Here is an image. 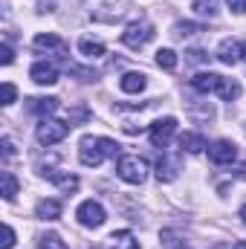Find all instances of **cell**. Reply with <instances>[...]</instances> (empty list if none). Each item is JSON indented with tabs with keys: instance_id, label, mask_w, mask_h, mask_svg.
Masks as SVG:
<instances>
[{
	"instance_id": "6da1fadb",
	"label": "cell",
	"mask_w": 246,
	"mask_h": 249,
	"mask_svg": "<svg viewBox=\"0 0 246 249\" xmlns=\"http://www.w3.org/2000/svg\"><path fill=\"white\" fill-rule=\"evenodd\" d=\"M116 174L122 177L124 183L139 186V183H145V177H148V162H145L142 157L124 154V157H119V162H116Z\"/></svg>"
},
{
	"instance_id": "7a4b0ae2",
	"label": "cell",
	"mask_w": 246,
	"mask_h": 249,
	"mask_svg": "<svg viewBox=\"0 0 246 249\" xmlns=\"http://www.w3.org/2000/svg\"><path fill=\"white\" fill-rule=\"evenodd\" d=\"M151 38H154V26H151L148 20H136V23H130V26L122 32V44L124 47H130V50L145 47Z\"/></svg>"
},
{
	"instance_id": "3957f363",
	"label": "cell",
	"mask_w": 246,
	"mask_h": 249,
	"mask_svg": "<svg viewBox=\"0 0 246 249\" xmlns=\"http://www.w3.org/2000/svg\"><path fill=\"white\" fill-rule=\"evenodd\" d=\"M105 157H107V154H105V148H102V136H84V139H81V145H78V160H81L84 165L96 168V165H102Z\"/></svg>"
},
{
	"instance_id": "277c9868",
	"label": "cell",
	"mask_w": 246,
	"mask_h": 249,
	"mask_svg": "<svg viewBox=\"0 0 246 249\" xmlns=\"http://www.w3.org/2000/svg\"><path fill=\"white\" fill-rule=\"evenodd\" d=\"M67 133H70V124L55 122V119H41L38 130H35V136H38L41 145H55V142L67 139Z\"/></svg>"
},
{
	"instance_id": "5b68a950",
	"label": "cell",
	"mask_w": 246,
	"mask_h": 249,
	"mask_svg": "<svg viewBox=\"0 0 246 249\" xmlns=\"http://www.w3.org/2000/svg\"><path fill=\"white\" fill-rule=\"evenodd\" d=\"M75 217H78V223L81 226H102L105 223V209H102V203H96V200H84L81 206H78V212H75Z\"/></svg>"
},
{
	"instance_id": "8992f818",
	"label": "cell",
	"mask_w": 246,
	"mask_h": 249,
	"mask_svg": "<svg viewBox=\"0 0 246 249\" xmlns=\"http://www.w3.org/2000/svg\"><path fill=\"white\" fill-rule=\"evenodd\" d=\"M174 133H177V119H174V116L157 119V122L151 124V142H154L157 148H165V145L171 142Z\"/></svg>"
},
{
	"instance_id": "52a82bcc",
	"label": "cell",
	"mask_w": 246,
	"mask_h": 249,
	"mask_svg": "<svg viewBox=\"0 0 246 249\" xmlns=\"http://www.w3.org/2000/svg\"><path fill=\"white\" fill-rule=\"evenodd\" d=\"M235 157H238V148H235L232 142H226V139L209 145V160H211L214 165H229V162H235Z\"/></svg>"
},
{
	"instance_id": "ba28073f",
	"label": "cell",
	"mask_w": 246,
	"mask_h": 249,
	"mask_svg": "<svg viewBox=\"0 0 246 249\" xmlns=\"http://www.w3.org/2000/svg\"><path fill=\"white\" fill-rule=\"evenodd\" d=\"M29 75H32L35 84H44V87H47V84H55V81H58V67L50 64V61H38V64H32Z\"/></svg>"
},
{
	"instance_id": "9c48e42d",
	"label": "cell",
	"mask_w": 246,
	"mask_h": 249,
	"mask_svg": "<svg viewBox=\"0 0 246 249\" xmlns=\"http://www.w3.org/2000/svg\"><path fill=\"white\" fill-rule=\"evenodd\" d=\"M220 78H223V75H217V72H200V75L191 78V87L200 90V93H217Z\"/></svg>"
},
{
	"instance_id": "30bf717a",
	"label": "cell",
	"mask_w": 246,
	"mask_h": 249,
	"mask_svg": "<svg viewBox=\"0 0 246 249\" xmlns=\"http://www.w3.org/2000/svg\"><path fill=\"white\" fill-rule=\"evenodd\" d=\"M177 171H180V162L171 160V157H162L159 165H157V177H159V183H171V180H177Z\"/></svg>"
},
{
	"instance_id": "8fae6325",
	"label": "cell",
	"mask_w": 246,
	"mask_h": 249,
	"mask_svg": "<svg viewBox=\"0 0 246 249\" xmlns=\"http://www.w3.org/2000/svg\"><path fill=\"white\" fill-rule=\"evenodd\" d=\"M217 58H220L223 64H229V67H232V64L241 58V47H238L232 38H226V41H220V47H217Z\"/></svg>"
},
{
	"instance_id": "7c38bea8",
	"label": "cell",
	"mask_w": 246,
	"mask_h": 249,
	"mask_svg": "<svg viewBox=\"0 0 246 249\" xmlns=\"http://www.w3.org/2000/svg\"><path fill=\"white\" fill-rule=\"evenodd\" d=\"M35 214H38L41 220H58V217H61V203H58V200H41V203L35 206Z\"/></svg>"
},
{
	"instance_id": "4fadbf2b",
	"label": "cell",
	"mask_w": 246,
	"mask_h": 249,
	"mask_svg": "<svg viewBox=\"0 0 246 249\" xmlns=\"http://www.w3.org/2000/svg\"><path fill=\"white\" fill-rule=\"evenodd\" d=\"M145 75L142 72H124L122 75V81H119V87H122L124 93H142L145 90Z\"/></svg>"
},
{
	"instance_id": "5bb4252c",
	"label": "cell",
	"mask_w": 246,
	"mask_h": 249,
	"mask_svg": "<svg viewBox=\"0 0 246 249\" xmlns=\"http://www.w3.org/2000/svg\"><path fill=\"white\" fill-rule=\"evenodd\" d=\"M180 148H183V151H191V154H200V151L209 148V145H206V136H203V133H183V136H180Z\"/></svg>"
},
{
	"instance_id": "9a60e30c",
	"label": "cell",
	"mask_w": 246,
	"mask_h": 249,
	"mask_svg": "<svg viewBox=\"0 0 246 249\" xmlns=\"http://www.w3.org/2000/svg\"><path fill=\"white\" fill-rule=\"evenodd\" d=\"M110 249H139V244H136L133 232L122 229V232H113L110 235Z\"/></svg>"
},
{
	"instance_id": "2e32d148",
	"label": "cell",
	"mask_w": 246,
	"mask_h": 249,
	"mask_svg": "<svg viewBox=\"0 0 246 249\" xmlns=\"http://www.w3.org/2000/svg\"><path fill=\"white\" fill-rule=\"evenodd\" d=\"M29 110L38 116H50L58 110V99H29Z\"/></svg>"
},
{
	"instance_id": "e0dca14e",
	"label": "cell",
	"mask_w": 246,
	"mask_h": 249,
	"mask_svg": "<svg viewBox=\"0 0 246 249\" xmlns=\"http://www.w3.org/2000/svg\"><path fill=\"white\" fill-rule=\"evenodd\" d=\"M35 50H58V53H64L67 44H64L58 35L47 32V35H38V38H35Z\"/></svg>"
},
{
	"instance_id": "ac0fdd59",
	"label": "cell",
	"mask_w": 246,
	"mask_h": 249,
	"mask_svg": "<svg viewBox=\"0 0 246 249\" xmlns=\"http://www.w3.org/2000/svg\"><path fill=\"white\" fill-rule=\"evenodd\" d=\"M44 174H47V177H50V180H53V183H55L58 188H64V191H75V188H78V180H75V177L58 174V171H53V168H47Z\"/></svg>"
},
{
	"instance_id": "d6986e66",
	"label": "cell",
	"mask_w": 246,
	"mask_h": 249,
	"mask_svg": "<svg viewBox=\"0 0 246 249\" xmlns=\"http://www.w3.org/2000/svg\"><path fill=\"white\" fill-rule=\"evenodd\" d=\"M78 50H81V55H87V58H102V55H105V44L90 41V38H81V41H78Z\"/></svg>"
},
{
	"instance_id": "ffe728a7",
	"label": "cell",
	"mask_w": 246,
	"mask_h": 249,
	"mask_svg": "<svg viewBox=\"0 0 246 249\" xmlns=\"http://www.w3.org/2000/svg\"><path fill=\"white\" fill-rule=\"evenodd\" d=\"M217 96H220V99H226V102H232V99H238V96H241V84H238V81H232V78H220Z\"/></svg>"
},
{
	"instance_id": "44dd1931",
	"label": "cell",
	"mask_w": 246,
	"mask_h": 249,
	"mask_svg": "<svg viewBox=\"0 0 246 249\" xmlns=\"http://www.w3.org/2000/svg\"><path fill=\"white\" fill-rule=\"evenodd\" d=\"M191 9H194L197 15H203V18H214V15H217V0H194Z\"/></svg>"
},
{
	"instance_id": "7402d4cb",
	"label": "cell",
	"mask_w": 246,
	"mask_h": 249,
	"mask_svg": "<svg viewBox=\"0 0 246 249\" xmlns=\"http://www.w3.org/2000/svg\"><path fill=\"white\" fill-rule=\"evenodd\" d=\"M0 177H3V197H6V200H15V194H18V180H15V174H12V171H3Z\"/></svg>"
},
{
	"instance_id": "603a6c76",
	"label": "cell",
	"mask_w": 246,
	"mask_h": 249,
	"mask_svg": "<svg viewBox=\"0 0 246 249\" xmlns=\"http://www.w3.org/2000/svg\"><path fill=\"white\" fill-rule=\"evenodd\" d=\"M157 64L162 70H177V53L174 50H159L157 53Z\"/></svg>"
},
{
	"instance_id": "cb8c5ba5",
	"label": "cell",
	"mask_w": 246,
	"mask_h": 249,
	"mask_svg": "<svg viewBox=\"0 0 246 249\" xmlns=\"http://www.w3.org/2000/svg\"><path fill=\"white\" fill-rule=\"evenodd\" d=\"M38 249H67V244H64L58 235H44L41 244H38Z\"/></svg>"
},
{
	"instance_id": "d4e9b609",
	"label": "cell",
	"mask_w": 246,
	"mask_h": 249,
	"mask_svg": "<svg viewBox=\"0 0 246 249\" xmlns=\"http://www.w3.org/2000/svg\"><path fill=\"white\" fill-rule=\"evenodd\" d=\"M194 32H200V26H194V23H177V26H174V35H177V38L194 35Z\"/></svg>"
},
{
	"instance_id": "484cf974",
	"label": "cell",
	"mask_w": 246,
	"mask_h": 249,
	"mask_svg": "<svg viewBox=\"0 0 246 249\" xmlns=\"http://www.w3.org/2000/svg\"><path fill=\"white\" fill-rule=\"evenodd\" d=\"M0 247L3 249L15 247V229H12V226H3V241H0Z\"/></svg>"
},
{
	"instance_id": "4316f807",
	"label": "cell",
	"mask_w": 246,
	"mask_h": 249,
	"mask_svg": "<svg viewBox=\"0 0 246 249\" xmlns=\"http://www.w3.org/2000/svg\"><path fill=\"white\" fill-rule=\"evenodd\" d=\"M15 96H18L15 84H12V81H6V84H3V105H12V102H15Z\"/></svg>"
},
{
	"instance_id": "83f0119b",
	"label": "cell",
	"mask_w": 246,
	"mask_h": 249,
	"mask_svg": "<svg viewBox=\"0 0 246 249\" xmlns=\"http://www.w3.org/2000/svg\"><path fill=\"white\" fill-rule=\"evenodd\" d=\"M0 61H3V64L15 61V53H12V47H9V44H3V47H0Z\"/></svg>"
},
{
	"instance_id": "f1b7e54d",
	"label": "cell",
	"mask_w": 246,
	"mask_h": 249,
	"mask_svg": "<svg viewBox=\"0 0 246 249\" xmlns=\"http://www.w3.org/2000/svg\"><path fill=\"white\" fill-rule=\"evenodd\" d=\"M188 61L191 64H203V61H209V55H206L203 50H191V53H188Z\"/></svg>"
},
{
	"instance_id": "f546056e",
	"label": "cell",
	"mask_w": 246,
	"mask_h": 249,
	"mask_svg": "<svg viewBox=\"0 0 246 249\" xmlns=\"http://www.w3.org/2000/svg\"><path fill=\"white\" fill-rule=\"evenodd\" d=\"M226 3H229L235 12H244V9H246V0H226Z\"/></svg>"
},
{
	"instance_id": "4dcf8cb0",
	"label": "cell",
	"mask_w": 246,
	"mask_h": 249,
	"mask_svg": "<svg viewBox=\"0 0 246 249\" xmlns=\"http://www.w3.org/2000/svg\"><path fill=\"white\" fill-rule=\"evenodd\" d=\"M3 154H6V157H12V154H15V148H12V139H9V136L3 139Z\"/></svg>"
},
{
	"instance_id": "1f68e13d",
	"label": "cell",
	"mask_w": 246,
	"mask_h": 249,
	"mask_svg": "<svg viewBox=\"0 0 246 249\" xmlns=\"http://www.w3.org/2000/svg\"><path fill=\"white\" fill-rule=\"evenodd\" d=\"M235 249H246V241H238V244H235Z\"/></svg>"
},
{
	"instance_id": "d6a6232c",
	"label": "cell",
	"mask_w": 246,
	"mask_h": 249,
	"mask_svg": "<svg viewBox=\"0 0 246 249\" xmlns=\"http://www.w3.org/2000/svg\"><path fill=\"white\" fill-rule=\"evenodd\" d=\"M241 58H244V61H246V44H244V47H241Z\"/></svg>"
},
{
	"instance_id": "836d02e7",
	"label": "cell",
	"mask_w": 246,
	"mask_h": 249,
	"mask_svg": "<svg viewBox=\"0 0 246 249\" xmlns=\"http://www.w3.org/2000/svg\"><path fill=\"white\" fill-rule=\"evenodd\" d=\"M241 217H244V223H246V206H244V209H241Z\"/></svg>"
}]
</instances>
